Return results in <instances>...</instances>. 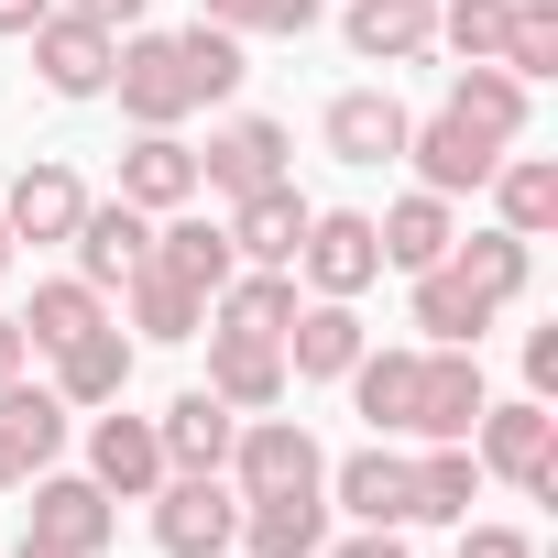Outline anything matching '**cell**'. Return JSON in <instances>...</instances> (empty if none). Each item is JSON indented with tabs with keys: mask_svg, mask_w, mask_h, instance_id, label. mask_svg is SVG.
<instances>
[{
	"mask_svg": "<svg viewBox=\"0 0 558 558\" xmlns=\"http://www.w3.org/2000/svg\"><path fill=\"white\" fill-rule=\"evenodd\" d=\"M471 460H482V482H514V493H558V405L547 395H525V405H482V427H471Z\"/></svg>",
	"mask_w": 558,
	"mask_h": 558,
	"instance_id": "obj_1",
	"label": "cell"
},
{
	"mask_svg": "<svg viewBox=\"0 0 558 558\" xmlns=\"http://www.w3.org/2000/svg\"><path fill=\"white\" fill-rule=\"evenodd\" d=\"M143 504H154V547H165V558H230V536H241L230 471H165Z\"/></svg>",
	"mask_w": 558,
	"mask_h": 558,
	"instance_id": "obj_2",
	"label": "cell"
},
{
	"mask_svg": "<svg viewBox=\"0 0 558 558\" xmlns=\"http://www.w3.org/2000/svg\"><path fill=\"white\" fill-rule=\"evenodd\" d=\"M110 99H121V121L132 132H175L186 110H197V77H186V56H175V34H121V56H110Z\"/></svg>",
	"mask_w": 558,
	"mask_h": 558,
	"instance_id": "obj_3",
	"label": "cell"
},
{
	"mask_svg": "<svg viewBox=\"0 0 558 558\" xmlns=\"http://www.w3.org/2000/svg\"><path fill=\"white\" fill-rule=\"evenodd\" d=\"M219 471H230V493H296V482H329V449H318L296 416L263 405V416L230 427V460H219Z\"/></svg>",
	"mask_w": 558,
	"mask_h": 558,
	"instance_id": "obj_4",
	"label": "cell"
},
{
	"mask_svg": "<svg viewBox=\"0 0 558 558\" xmlns=\"http://www.w3.org/2000/svg\"><path fill=\"white\" fill-rule=\"evenodd\" d=\"M23 45H34L45 99H110V56H121V34H110V23H88V12H45Z\"/></svg>",
	"mask_w": 558,
	"mask_h": 558,
	"instance_id": "obj_5",
	"label": "cell"
},
{
	"mask_svg": "<svg viewBox=\"0 0 558 558\" xmlns=\"http://www.w3.org/2000/svg\"><path fill=\"white\" fill-rule=\"evenodd\" d=\"M286 154H296V132H286V121L241 110V121H219V132H208V154H197V197H252V186L286 175Z\"/></svg>",
	"mask_w": 558,
	"mask_h": 558,
	"instance_id": "obj_6",
	"label": "cell"
},
{
	"mask_svg": "<svg viewBox=\"0 0 558 558\" xmlns=\"http://www.w3.org/2000/svg\"><path fill=\"white\" fill-rule=\"evenodd\" d=\"M514 143H482L471 121H449V110H427V121H405V165H416V186L427 197H482V175L504 165Z\"/></svg>",
	"mask_w": 558,
	"mask_h": 558,
	"instance_id": "obj_7",
	"label": "cell"
},
{
	"mask_svg": "<svg viewBox=\"0 0 558 558\" xmlns=\"http://www.w3.org/2000/svg\"><path fill=\"white\" fill-rule=\"evenodd\" d=\"M296 274H307V296H362L373 274H384V241L362 208H318L307 241H296Z\"/></svg>",
	"mask_w": 558,
	"mask_h": 558,
	"instance_id": "obj_8",
	"label": "cell"
},
{
	"mask_svg": "<svg viewBox=\"0 0 558 558\" xmlns=\"http://www.w3.org/2000/svg\"><path fill=\"white\" fill-rule=\"evenodd\" d=\"M241 558H318L329 547V482H296V493H241Z\"/></svg>",
	"mask_w": 558,
	"mask_h": 558,
	"instance_id": "obj_9",
	"label": "cell"
},
{
	"mask_svg": "<svg viewBox=\"0 0 558 558\" xmlns=\"http://www.w3.org/2000/svg\"><path fill=\"white\" fill-rule=\"evenodd\" d=\"M482 351H416V416H405V438H471L482 427Z\"/></svg>",
	"mask_w": 558,
	"mask_h": 558,
	"instance_id": "obj_10",
	"label": "cell"
},
{
	"mask_svg": "<svg viewBox=\"0 0 558 558\" xmlns=\"http://www.w3.org/2000/svg\"><path fill=\"white\" fill-rule=\"evenodd\" d=\"M329 514H351V525H416V482H405V449H351V460H329Z\"/></svg>",
	"mask_w": 558,
	"mask_h": 558,
	"instance_id": "obj_11",
	"label": "cell"
},
{
	"mask_svg": "<svg viewBox=\"0 0 558 558\" xmlns=\"http://www.w3.org/2000/svg\"><path fill=\"white\" fill-rule=\"evenodd\" d=\"M56 362V395H66V416H99V405H121L132 395V340H121V318H99V329H77L66 351H45Z\"/></svg>",
	"mask_w": 558,
	"mask_h": 558,
	"instance_id": "obj_12",
	"label": "cell"
},
{
	"mask_svg": "<svg viewBox=\"0 0 558 558\" xmlns=\"http://www.w3.org/2000/svg\"><path fill=\"white\" fill-rule=\"evenodd\" d=\"M88 482H99L110 504H143V493L165 482V438H154V416L99 405V416H88Z\"/></svg>",
	"mask_w": 558,
	"mask_h": 558,
	"instance_id": "obj_13",
	"label": "cell"
},
{
	"mask_svg": "<svg viewBox=\"0 0 558 558\" xmlns=\"http://www.w3.org/2000/svg\"><path fill=\"white\" fill-rule=\"evenodd\" d=\"M110 493L88 482V471H34V514H23V536H45V547H77V558H99L110 547Z\"/></svg>",
	"mask_w": 558,
	"mask_h": 558,
	"instance_id": "obj_14",
	"label": "cell"
},
{
	"mask_svg": "<svg viewBox=\"0 0 558 558\" xmlns=\"http://www.w3.org/2000/svg\"><path fill=\"white\" fill-rule=\"evenodd\" d=\"M405 99L395 88H340L329 99V121H318V143L340 154V165H405Z\"/></svg>",
	"mask_w": 558,
	"mask_h": 558,
	"instance_id": "obj_15",
	"label": "cell"
},
{
	"mask_svg": "<svg viewBox=\"0 0 558 558\" xmlns=\"http://www.w3.org/2000/svg\"><path fill=\"white\" fill-rule=\"evenodd\" d=\"M307 219H318V208L296 197V175H274V186L230 197V219H219V230H230V252H241V263H286V274H296V241H307Z\"/></svg>",
	"mask_w": 558,
	"mask_h": 558,
	"instance_id": "obj_16",
	"label": "cell"
},
{
	"mask_svg": "<svg viewBox=\"0 0 558 558\" xmlns=\"http://www.w3.org/2000/svg\"><path fill=\"white\" fill-rule=\"evenodd\" d=\"M208 395H219L230 416L286 405V395H296V373H286V340H230V329H208Z\"/></svg>",
	"mask_w": 558,
	"mask_h": 558,
	"instance_id": "obj_17",
	"label": "cell"
},
{
	"mask_svg": "<svg viewBox=\"0 0 558 558\" xmlns=\"http://www.w3.org/2000/svg\"><path fill=\"white\" fill-rule=\"evenodd\" d=\"M296 307H307V296H296V274H286V263H241L230 286L208 296V329H230V340H286Z\"/></svg>",
	"mask_w": 558,
	"mask_h": 558,
	"instance_id": "obj_18",
	"label": "cell"
},
{
	"mask_svg": "<svg viewBox=\"0 0 558 558\" xmlns=\"http://www.w3.org/2000/svg\"><path fill=\"white\" fill-rule=\"evenodd\" d=\"M66 252H77V274H88V286L110 296L121 274L154 252V219H143L132 197H88V208H77V230H66Z\"/></svg>",
	"mask_w": 558,
	"mask_h": 558,
	"instance_id": "obj_19",
	"label": "cell"
},
{
	"mask_svg": "<svg viewBox=\"0 0 558 558\" xmlns=\"http://www.w3.org/2000/svg\"><path fill=\"white\" fill-rule=\"evenodd\" d=\"M340 34H351L362 66H416V56L438 45V0H351Z\"/></svg>",
	"mask_w": 558,
	"mask_h": 558,
	"instance_id": "obj_20",
	"label": "cell"
},
{
	"mask_svg": "<svg viewBox=\"0 0 558 558\" xmlns=\"http://www.w3.org/2000/svg\"><path fill=\"white\" fill-rule=\"evenodd\" d=\"M121 197H132L143 219L186 208V197H197V143H186V132H132V154H121Z\"/></svg>",
	"mask_w": 558,
	"mask_h": 558,
	"instance_id": "obj_21",
	"label": "cell"
},
{
	"mask_svg": "<svg viewBox=\"0 0 558 558\" xmlns=\"http://www.w3.org/2000/svg\"><path fill=\"white\" fill-rule=\"evenodd\" d=\"M351 362H362V318H351V296H307L296 329H286V373H296V384H340Z\"/></svg>",
	"mask_w": 558,
	"mask_h": 558,
	"instance_id": "obj_22",
	"label": "cell"
},
{
	"mask_svg": "<svg viewBox=\"0 0 558 558\" xmlns=\"http://www.w3.org/2000/svg\"><path fill=\"white\" fill-rule=\"evenodd\" d=\"M121 318H132L143 340H165V351H175V340H197V329H208V296H197V286H175V274L143 252V263L121 274Z\"/></svg>",
	"mask_w": 558,
	"mask_h": 558,
	"instance_id": "obj_23",
	"label": "cell"
},
{
	"mask_svg": "<svg viewBox=\"0 0 558 558\" xmlns=\"http://www.w3.org/2000/svg\"><path fill=\"white\" fill-rule=\"evenodd\" d=\"M77 208H88V186H77V165H23L12 175V197H0V219H12V241H66L77 230Z\"/></svg>",
	"mask_w": 558,
	"mask_h": 558,
	"instance_id": "obj_24",
	"label": "cell"
},
{
	"mask_svg": "<svg viewBox=\"0 0 558 558\" xmlns=\"http://www.w3.org/2000/svg\"><path fill=\"white\" fill-rule=\"evenodd\" d=\"M154 263L175 274V286H197V296H219L230 274H241L230 230H219V219H197V208H165V230H154Z\"/></svg>",
	"mask_w": 558,
	"mask_h": 558,
	"instance_id": "obj_25",
	"label": "cell"
},
{
	"mask_svg": "<svg viewBox=\"0 0 558 558\" xmlns=\"http://www.w3.org/2000/svg\"><path fill=\"white\" fill-rule=\"evenodd\" d=\"M482 186H493V230H514V241H547L558 230V165L547 154H504Z\"/></svg>",
	"mask_w": 558,
	"mask_h": 558,
	"instance_id": "obj_26",
	"label": "cell"
},
{
	"mask_svg": "<svg viewBox=\"0 0 558 558\" xmlns=\"http://www.w3.org/2000/svg\"><path fill=\"white\" fill-rule=\"evenodd\" d=\"M373 241H384V263L395 274H427V263H449V241H460V219H449V197H427V186H405L384 219H373Z\"/></svg>",
	"mask_w": 558,
	"mask_h": 558,
	"instance_id": "obj_27",
	"label": "cell"
},
{
	"mask_svg": "<svg viewBox=\"0 0 558 558\" xmlns=\"http://www.w3.org/2000/svg\"><path fill=\"white\" fill-rule=\"evenodd\" d=\"M230 427H241V416H230L208 384H186V395L154 416V438H165V471H219V460H230Z\"/></svg>",
	"mask_w": 558,
	"mask_h": 558,
	"instance_id": "obj_28",
	"label": "cell"
},
{
	"mask_svg": "<svg viewBox=\"0 0 558 558\" xmlns=\"http://www.w3.org/2000/svg\"><path fill=\"white\" fill-rule=\"evenodd\" d=\"M449 274H460L482 307H514L525 274H536V241H514V230H460V241H449Z\"/></svg>",
	"mask_w": 558,
	"mask_h": 558,
	"instance_id": "obj_29",
	"label": "cell"
},
{
	"mask_svg": "<svg viewBox=\"0 0 558 558\" xmlns=\"http://www.w3.org/2000/svg\"><path fill=\"white\" fill-rule=\"evenodd\" d=\"M438 110H449V121H471L482 143H525V77H514V66H460Z\"/></svg>",
	"mask_w": 558,
	"mask_h": 558,
	"instance_id": "obj_30",
	"label": "cell"
},
{
	"mask_svg": "<svg viewBox=\"0 0 558 558\" xmlns=\"http://www.w3.org/2000/svg\"><path fill=\"white\" fill-rule=\"evenodd\" d=\"M405 482H416V525H460L482 493V460H471V438H427V460H405Z\"/></svg>",
	"mask_w": 558,
	"mask_h": 558,
	"instance_id": "obj_31",
	"label": "cell"
},
{
	"mask_svg": "<svg viewBox=\"0 0 558 558\" xmlns=\"http://www.w3.org/2000/svg\"><path fill=\"white\" fill-rule=\"evenodd\" d=\"M0 438L23 449V471H56V449H66V395L56 384H0Z\"/></svg>",
	"mask_w": 558,
	"mask_h": 558,
	"instance_id": "obj_32",
	"label": "cell"
},
{
	"mask_svg": "<svg viewBox=\"0 0 558 558\" xmlns=\"http://www.w3.org/2000/svg\"><path fill=\"white\" fill-rule=\"evenodd\" d=\"M493 318H504V307H482L449 263H427V274H416V329H427L438 351H482V329H493Z\"/></svg>",
	"mask_w": 558,
	"mask_h": 558,
	"instance_id": "obj_33",
	"label": "cell"
},
{
	"mask_svg": "<svg viewBox=\"0 0 558 558\" xmlns=\"http://www.w3.org/2000/svg\"><path fill=\"white\" fill-rule=\"evenodd\" d=\"M340 384H351V405L373 416V438H405V416H416V351H362Z\"/></svg>",
	"mask_w": 558,
	"mask_h": 558,
	"instance_id": "obj_34",
	"label": "cell"
},
{
	"mask_svg": "<svg viewBox=\"0 0 558 558\" xmlns=\"http://www.w3.org/2000/svg\"><path fill=\"white\" fill-rule=\"evenodd\" d=\"M110 307H99V286L88 274H56V286H34V307H23V351H66L77 329H99Z\"/></svg>",
	"mask_w": 558,
	"mask_h": 558,
	"instance_id": "obj_35",
	"label": "cell"
},
{
	"mask_svg": "<svg viewBox=\"0 0 558 558\" xmlns=\"http://www.w3.org/2000/svg\"><path fill=\"white\" fill-rule=\"evenodd\" d=\"M504 23H514V0H438V45L460 66H493L504 56Z\"/></svg>",
	"mask_w": 558,
	"mask_h": 558,
	"instance_id": "obj_36",
	"label": "cell"
},
{
	"mask_svg": "<svg viewBox=\"0 0 558 558\" xmlns=\"http://www.w3.org/2000/svg\"><path fill=\"white\" fill-rule=\"evenodd\" d=\"M493 66H514L525 88L558 77V0H514V23H504V56H493Z\"/></svg>",
	"mask_w": 558,
	"mask_h": 558,
	"instance_id": "obj_37",
	"label": "cell"
},
{
	"mask_svg": "<svg viewBox=\"0 0 558 558\" xmlns=\"http://www.w3.org/2000/svg\"><path fill=\"white\" fill-rule=\"evenodd\" d=\"M175 56H186V77H197V110H208V99H230V88L252 77V66H241V34H219V23H186V34H175Z\"/></svg>",
	"mask_w": 558,
	"mask_h": 558,
	"instance_id": "obj_38",
	"label": "cell"
},
{
	"mask_svg": "<svg viewBox=\"0 0 558 558\" xmlns=\"http://www.w3.org/2000/svg\"><path fill=\"white\" fill-rule=\"evenodd\" d=\"M197 23H219V34H307L318 23V0H197Z\"/></svg>",
	"mask_w": 558,
	"mask_h": 558,
	"instance_id": "obj_39",
	"label": "cell"
},
{
	"mask_svg": "<svg viewBox=\"0 0 558 558\" xmlns=\"http://www.w3.org/2000/svg\"><path fill=\"white\" fill-rule=\"evenodd\" d=\"M460 558H536V536H525V525H471V514H460Z\"/></svg>",
	"mask_w": 558,
	"mask_h": 558,
	"instance_id": "obj_40",
	"label": "cell"
},
{
	"mask_svg": "<svg viewBox=\"0 0 558 558\" xmlns=\"http://www.w3.org/2000/svg\"><path fill=\"white\" fill-rule=\"evenodd\" d=\"M525 395H558V329H525Z\"/></svg>",
	"mask_w": 558,
	"mask_h": 558,
	"instance_id": "obj_41",
	"label": "cell"
},
{
	"mask_svg": "<svg viewBox=\"0 0 558 558\" xmlns=\"http://www.w3.org/2000/svg\"><path fill=\"white\" fill-rule=\"evenodd\" d=\"M318 558H405V536H395V525H362V536H340V547H318Z\"/></svg>",
	"mask_w": 558,
	"mask_h": 558,
	"instance_id": "obj_42",
	"label": "cell"
},
{
	"mask_svg": "<svg viewBox=\"0 0 558 558\" xmlns=\"http://www.w3.org/2000/svg\"><path fill=\"white\" fill-rule=\"evenodd\" d=\"M56 12H88V23H110V34H132V23H143V0H56Z\"/></svg>",
	"mask_w": 558,
	"mask_h": 558,
	"instance_id": "obj_43",
	"label": "cell"
},
{
	"mask_svg": "<svg viewBox=\"0 0 558 558\" xmlns=\"http://www.w3.org/2000/svg\"><path fill=\"white\" fill-rule=\"evenodd\" d=\"M45 12H56V0H0V45H23V34H34Z\"/></svg>",
	"mask_w": 558,
	"mask_h": 558,
	"instance_id": "obj_44",
	"label": "cell"
},
{
	"mask_svg": "<svg viewBox=\"0 0 558 558\" xmlns=\"http://www.w3.org/2000/svg\"><path fill=\"white\" fill-rule=\"evenodd\" d=\"M23 362H34V351H23V318H0V384H12Z\"/></svg>",
	"mask_w": 558,
	"mask_h": 558,
	"instance_id": "obj_45",
	"label": "cell"
},
{
	"mask_svg": "<svg viewBox=\"0 0 558 558\" xmlns=\"http://www.w3.org/2000/svg\"><path fill=\"white\" fill-rule=\"evenodd\" d=\"M23 482H34V471H23V449H12V438H0V493H23Z\"/></svg>",
	"mask_w": 558,
	"mask_h": 558,
	"instance_id": "obj_46",
	"label": "cell"
},
{
	"mask_svg": "<svg viewBox=\"0 0 558 558\" xmlns=\"http://www.w3.org/2000/svg\"><path fill=\"white\" fill-rule=\"evenodd\" d=\"M12 558H77V547H45V536H23V547H12Z\"/></svg>",
	"mask_w": 558,
	"mask_h": 558,
	"instance_id": "obj_47",
	"label": "cell"
},
{
	"mask_svg": "<svg viewBox=\"0 0 558 558\" xmlns=\"http://www.w3.org/2000/svg\"><path fill=\"white\" fill-rule=\"evenodd\" d=\"M12 252H23V241H12V219H0V274H12Z\"/></svg>",
	"mask_w": 558,
	"mask_h": 558,
	"instance_id": "obj_48",
	"label": "cell"
}]
</instances>
